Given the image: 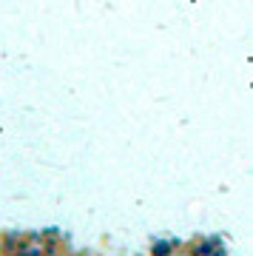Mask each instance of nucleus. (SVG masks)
<instances>
[{"label":"nucleus","instance_id":"1","mask_svg":"<svg viewBox=\"0 0 253 256\" xmlns=\"http://www.w3.org/2000/svg\"><path fill=\"white\" fill-rule=\"evenodd\" d=\"M168 248H171V245H168V242H160V245H154V250H156V254H165Z\"/></svg>","mask_w":253,"mask_h":256}]
</instances>
